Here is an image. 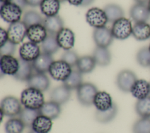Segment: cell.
Returning <instances> with one entry per match:
<instances>
[{
    "label": "cell",
    "mask_w": 150,
    "mask_h": 133,
    "mask_svg": "<svg viewBox=\"0 0 150 133\" xmlns=\"http://www.w3.org/2000/svg\"><path fill=\"white\" fill-rule=\"evenodd\" d=\"M19 67V59L13 55H1L0 70L1 74L4 75L14 76Z\"/></svg>",
    "instance_id": "7c38bea8"
},
{
    "label": "cell",
    "mask_w": 150,
    "mask_h": 133,
    "mask_svg": "<svg viewBox=\"0 0 150 133\" xmlns=\"http://www.w3.org/2000/svg\"><path fill=\"white\" fill-rule=\"evenodd\" d=\"M148 48H149V50H150V44H149V46H148Z\"/></svg>",
    "instance_id": "816d5d0a"
},
{
    "label": "cell",
    "mask_w": 150,
    "mask_h": 133,
    "mask_svg": "<svg viewBox=\"0 0 150 133\" xmlns=\"http://www.w3.org/2000/svg\"><path fill=\"white\" fill-rule=\"evenodd\" d=\"M16 50V44L8 40L4 45L1 46V55H13Z\"/></svg>",
    "instance_id": "ab89813d"
},
{
    "label": "cell",
    "mask_w": 150,
    "mask_h": 133,
    "mask_svg": "<svg viewBox=\"0 0 150 133\" xmlns=\"http://www.w3.org/2000/svg\"><path fill=\"white\" fill-rule=\"evenodd\" d=\"M22 22L28 27L35 24H43V19L37 11L29 10L24 13L22 17Z\"/></svg>",
    "instance_id": "d590c367"
},
{
    "label": "cell",
    "mask_w": 150,
    "mask_h": 133,
    "mask_svg": "<svg viewBox=\"0 0 150 133\" xmlns=\"http://www.w3.org/2000/svg\"><path fill=\"white\" fill-rule=\"evenodd\" d=\"M54 61L52 55L41 52L39 57L32 62L33 69L36 72L46 74L48 72L52 63Z\"/></svg>",
    "instance_id": "ffe728a7"
},
{
    "label": "cell",
    "mask_w": 150,
    "mask_h": 133,
    "mask_svg": "<svg viewBox=\"0 0 150 133\" xmlns=\"http://www.w3.org/2000/svg\"><path fill=\"white\" fill-rule=\"evenodd\" d=\"M52 120L39 114L34 120L31 129L37 133H49L52 128Z\"/></svg>",
    "instance_id": "d4e9b609"
},
{
    "label": "cell",
    "mask_w": 150,
    "mask_h": 133,
    "mask_svg": "<svg viewBox=\"0 0 150 133\" xmlns=\"http://www.w3.org/2000/svg\"><path fill=\"white\" fill-rule=\"evenodd\" d=\"M147 6H148V9H149V12H150V0H149V1L148 2V3H147Z\"/></svg>",
    "instance_id": "c3c4849f"
},
{
    "label": "cell",
    "mask_w": 150,
    "mask_h": 133,
    "mask_svg": "<svg viewBox=\"0 0 150 133\" xmlns=\"http://www.w3.org/2000/svg\"><path fill=\"white\" fill-rule=\"evenodd\" d=\"M28 27L22 21L9 24L7 29L8 40L15 44L22 43L26 36Z\"/></svg>",
    "instance_id": "9c48e42d"
},
{
    "label": "cell",
    "mask_w": 150,
    "mask_h": 133,
    "mask_svg": "<svg viewBox=\"0 0 150 133\" xmlns=\"http://www.w3.org/2000/svg\"><path fill=\"white\" fill-rule=\"evenodd\" d=\"M60 48L64 51L71 50L75 43V34L69 28L63 27L56 35Z\"/></svg>",
    "instance_id": "5bb4252c"
},
{
    "label": "cell",
    "mask_w": 150,
    "mask_h": 133,
    "mask_svg": "<svg viewBox=\"0 0 150 133\" xmlns=\"http://www.w3.org/2000/svg\"><path fill=\"white\" fill-rule=\"evenodd\" d=\"M40 48L38 44L31 41L24 43L19 50V58L32 62L40 54Z\"/></svg>",
    "instance_id": "8fae6325"
},
{
    "label": "cell",
    "mask_w": 150,
    "mask_h": 133,
    "mask_svg": "<svg viewBox=\"0 0 150 133\" xmlns=\"http://www.w3.org/2000/svg\"><path fill=\"white\" fill-rule=\"evenodd\" d=\"M20 100L23 107L32 110H39L45 102L43 92L30 87L22 92Z\"/></svg>",
    "instance_id": "6da1fadb"
},
{
    "label": "cell",
    "mask_w": 150,
    "mask_h": 133,
    "mask_svg": "<svg viewBox=\"0 0 150 133\" xmlns=\"http://www.w3.org/2000/svg\"><path fill=\"white\" fill-rule=\"evenodd\" d=\"M93 38L96 46L107 48L112 44L114 38L111 29L105 26L94 29Z\"/></svg>",
    "instance_id": "30bf717a"
},
{
    "label": "cell",
    "mask_w": 150,
    "mask_h": 133,
    "mask_svg": "<svg viewBox=\"0 0 150 133\" xmlns=\"http://www.w3.org/2000/svg\"><path fill=\"white\" fill-rule=\"evenodd\" d=\"M70 5L76 6H81L83 0H66Z\"/></svg>",
    "instance_id": "ee69618b"
},
{
    "label": "cell",
    "mask_w": 150,
    "mask_h": 133,
    "mask_svg": "<svg viewBox=\"0 0 150 133\" xmlns=\"http://www.w3.org/2000/svg\"><path fill=\"white\" fill-rule=\"evenodd\" d=\"M94 0H83V2L81 6L86 7V6H89V5H90L94 2Z\"/></svg>",
    "instance_id": "f6af8a7d"
},
{
    "label": "cell",
    "mask_w": 150,
    "mask_h": 133,
    "mask_svg": "<svg viewBox=\"0 0 150 133\" xmlns=\"http://www.w3.org/2000/svg\"><path fill=\"white\" fill-rule=\"evenodd\" d=\"M25 127L19 118L11 117L5 123V131L6 133H22Z\"/></svg>",
    "instance_id": "e575fe53"
},
{
    "label": "cell",
    "mask_w": 150,
    "mask_h": 133,
    "mask_svg": "<svg viewBox=\"0 0 150 133\" xmlns=\"http://www.w3.org/2000/svg\"><path fill=\"white\" fill-rule=\"evenodd\" d=\"M79 71L73 70L69 77L63 82V85L70 90L77 89L83 83V76Z\"/></svg>",
    "instance_id": "1f68e13d"
},
{
    "label": "cell",
    "mask_w": 150,
    "mask_h": 133,
    "mask_svg": "<svg viewBox=\"0 0 150 133\" xmlns=\"http://www.w3.org/2000/svg\"><path fill=\"white\" fill-rule=\"evenodd\" d=\"M28 133H37V132H35L33 130H32V129H30V131H29Z\"/></svg>",
    "instance_id": "681fc988"
},
{
    "label": "cell",
    "mask_w": 150,
    "mask_h": 133,
    "mask_svg": "<svg viewBox=\"0 0 150 133\" xmlns=\"http://www.w3.org/2000/svg\"><path fill=\"white\" fill-rule=\"evenodd\" d=\"M22 9L12 2L1 4L0 16L2 19L9 24L20 21Z\"/></svg>",
    "instance_id": "3957f363"
},
{
    "label": "cell",
    "mask_w": 150,
    "mask_h": 133,
    "mask_svg": "<svg viewBox=\"0 0 150 133\" xmlns=\"http://www.w3.org/2000/svg\"><path fill=\"white\" fill-rule=\"evenodd\" d=\"M114 103L111 95L105 91H98L93 101V105L96 110L100 111L111 108Z\"/></svg>",
    "instance_id": "e0dca14e"
},
{
    "label": "cell",
    "mask_w": 150,
    "mask_h": 133,
    "mask_svg": "<svg viewBox=\"0 0 150 133\" xmlns=\"http://www.w3.org/2000/svg\"><path fill=\"white\" fill-rule=\"evenodd\" d=\"M60 2H64V1H66V0H59Z\"/></svg>",
    "instance_id": "f907efd6"
},
{
    "label": "cell",
    "mask_w": 150,
    "mask_h": 133,
    "mask_svg": "<svg viewBox=\"0 0 150 133\" xmlns=\"http://www.w3.org/2000/svg\"><path fill=\"white\" fill-rule=\"evenodd\" d=\"M11 1H12V0H0V2H1V4L9 2H11Z\"/></svg>",
    "instance_id": "7dc6e473"
},
{
    "label": "cell",
    "mask_w": 150,
    "mask_h": 133,
    "mask_svg": "<svg viewBox=\"0 0 150 133\" xmlns=\"http://www.w3.org/2000/svg\"><path fill=\"white\" fill-rule=\"evenodd\" d=\"M137 79V76L134 71L125 69L118 72L116 77L115 83L120 90L124 93H129Z\"/></svg>",
    "instance_id": "52a82bcc"
},
{
    "label": "cell",
    "mask_w": 150,
    "mask_h": 133,
    "mask_svg": "<svg viewBox=\"0 0 150 133\" xmlns=\"http://www.w3.org/2000/svg\"><path fill=\"white\" fill-rule=\"evenodd\" d=\"M130 18L135 22H147L150 19V12L147 4L135 3L129 9Z\"/></svg>",
    "instance_id": "4fadbf2b"
},
{
    "label": "cell",
    "mask_w": 150,
    "mask_h": 133,
    "mask_svg": "<svg viewBox=\"0 0 150 133\" xmlns=\"http://www.w3.org/2000/svg\"><path fill=\"white\" fill-rule=\"evenodd\" d=\"M27 5L36 7L38 6H40V3L42 2V0H25Z\"/></svg>",
    "instance_id": "b9f144b4"
},
{
    "label": "cell",
    "mask_w": 150,
    "mask_h": 133,
    "mask_svg": "<svg viewBox=\"0 0 150 133\" xmlns=\"http://www.w3.org/2000/svg\"><path fill=\"white\" fill-rule=\"evenodd\" d=\"M135 111L140 117H150V95L137 100L135 104Z\"/></svg>",
    "instance_id": "836d02e7"
},
{
    "label": "cell",
    "mask_w": 150,
    "mask_h": 133,
    "mask_svg": "<svg viewBox=\"0 0 150 133\" xmlns=\"http://www.w3.org/2000/svg\"><path fill=\"white\" fill-rule=\"evenodd\" d=\"M136 3H142V4H147L149 0H134Z\"/></svg>",
    "instance_id": "bcb514c9"
},
{
    "label": "cell",
    "mask_w": 150,
    "mask_h": 133,
    "mask_svg": "<svg viewBox=\"0 0 150 133\" xmlns=\"http://www.w3.org/2000/svg\"><path fill=\"white\" fill-rule=\"evenodd\" d=\"M40 114L51 120L56 119L59 117L62 112L61 106L52 100L45 102L42 107L39 109Z\"/></svg>",
    "instance_id": "603a6c76"
},
{
    "label": "cell",
    "mask_w": 150,
    "mask_h": 133,
    "mask_svg": "<svg viewBox=\"0 0 150 133\" xmlns=\"http://www.w3.org/2000/svg\"><path fill=\"white\" fill-rule=\"evenodd\" d=\"M108 22L113 23L118 19L124 17V10L122 8L116 4H109L104 8Z\"/></svg>",
    "instance_id": "83f0119b"
},
{
    "label": "cell",
    "mask_w": 150,
    "mask_h": 133,
    "mask_svg": "<svg viewBox=\"0 0 150 133\" xmlns=\"http://www.w3.org/2000/svg\"><path fill=\"white\" fill-rule=\"evenodd\" d=\"M136 61L139 65L144 68L150 66V50L148 47H143L136 54Z\"/></svg>",
    "instance_id": "74e56055"
},
{
    "label": "cell",
    "mask_w": 150,
    "mask_h": 133,
    "mask_svg": "<svg viewBox=\"0 0 150 133\" xmlns=\"http://www.w3.org/2000/svg\"><path fill=\"white\" fill-rule=\"evenodd\" d=\"M86 20L87 23L94 29L104 27L108 22L104 9L97 7L91 8L87 10Z\"/></svg>",
    "instance_id": "ba28073f"
},
{
    "label": "cell",
    "mask_w": 150,
    "mask_h": 133,
    "mask_svg": "<svg viewBox=\"0 0 150 133\" xmlns=\"http://www.w3.org/2000/svg\"><path fill=\"white\" fill-rule=\"evenodd\" d=\"M71 97V90L64 85L53 88L50 93V100L60 106L67 103Z\"/></svg>",
    "instance_id": "d6986e66"
},
{
    "label": "cell",
    "mask_w": 150,
    "mask_h": 133,
    "mask_svg": "<svg viewBox=\"0 0 150 133\" xmlns=\"http://www.w3.org/2000/svg\"><path fill=\"white\" fill-rule=\"evenodd\" d=\"M41 48L43 52L53 55L59 49L56 35L48 34L47 36L41 43Z\"/></svg>",
    "instance_id": "4dcf8cb0"
},
{
    "label": "cell",
    "mask_w": 150,
    "mask_h": 133,
    "mask_svg": "<svg viewBox=\"0 0 150 133\" xmlns=\"http://www.w3.org/2000/svg\"><path fill=\"white\" fill-rule=\"evenodd\" d=\"M11 2L20 6L22 9H23L27 5L25 0H12Z\"/></svg>",
    "instance_id": "7bdbcfd3"
},
{
    "label": "cell",
    "mask_w": 150,
    "mask_h": 133,
    "mask_svg": "<svg viewBox=\"0 0 150 133\" xmlns=\"http://www.w3.org/2000/svg\"><path fill=\"white\" fill-rule=\"evenodd\" d=\"M132 133H150V117H140L132 125Z\"/></svg>",
    "instance_id": "8d00e7d4"
},
{
    "label": "cell",
    "mask_w": 150,
    "mask_h": 133,
    "mask_svg": "<svg viewBox=\"0 0 150 133\" xmlns=\"http://www.w3.org/2000/svg\"><path fill=\"white\" fill-rule=\"evenodd\" d=\"M92 56L96 64L100 66H108L111 61V52L107 47L96 46Z\"/></svg>",
    "instance_id": "cb8c5ba5"
},
{
    "label": "cell",
    "mask_w": 150,
    "mask_h": 133,
    "mask_svg": "<svg viewBox=\"0 0 150 133\" xmlns=\"http://www.w3.org/2000/svg\"><path fill=\"white\" fill-rule=\"evenodd\" d=\"M71 66L62 60L54 61L49 69L48 73L53 79L64 82L72 72Z\"/></svg>",
    "instance_id": "8992f818"
},
{
    "label": "cell",
    "mask_w": 150,
    "mask_h": 133,
    "mask_svg": "<svg viewBox=\"0 0 150 133\" xmlns=\"http://www.w3.org/2000/svg\"><path fill=\"white\" fill-rule=\"evenodd\" d=\"M132 36L137 41H143L150 38V24L147 22H137L132 26Z\"/></svg>",
    "instance_id": "7402d4cb"
},
{
    "label": "cell",
    "mask_w": 150,
    "mask_h": 133,
    "mask_svg": "<svg viewBox=\"0 0 150 133\" xmlns=\"http://www.w3.org/2000/svg\"><path fill=\"white\" fill-rule=\"evenodd\" d=\"M79 57L77 52L72 50H66L63 53L61 60L66 62L71 67L76 66Z\"/></svg>",
    "instance_id": "f35d334b"
},
{
    "label": "cell",
    "mask_w": 150,
    "mask_h": 133,
    "mask_svg": "<svg viewBox=\"0 0 150 133\" xmlns=\"http://www.w3.org/2000/svg\"><path fill=\"white\" fill-rule=\"evenodd\" d=\"M130 93L137 100L150 95V82L143 79H138L132 85Z\"/></svg>",
    "instance_id": "ac0fdd59"
},
{
    "label": "cell",
    "mask_w": 150,
    "mask_h": 133,
    "mask_svg": "<svg viewBox=\"0 0 150 133\" xmlns=\"http://www.w3.org/2000/svg\"><path fill=\"white\" fill-rule=\"evenodd\" d=\"M42 13L46 17L57 15L60 8V2L59 0H42L40 4Z\"/></svg>",
    "instance_id": "4316f807"
},
{
    "label": "cell",
    "mask_w": 150,
    "mask_h": 133,
    "mask_svg": "<svg viewBox=\"0 0 150 133\" xmlns=\"http://www.w3.org/2000/svg\"><path fill=\"white\" fill-rule=\"evenodd\" d=\"M118 113V107L114 103L112 107L104 111L96 110L95 113V119L100 123L105 124L112 121Z\"/></svg>",
    "instance_id": "f546056e"
},
{
    "label": "cell",
    "mask_w": 150,
    "mask_h": 133,
    "mask_svg": "<svg viewBox=\"0 0 150 133\" xmlns=\"http://www.w3.org/2000/svg\"><path fill=\"white\" fill-rule=\"evenodd\" d=\"M77 98L83 106L90 107L93 105V101L98 92L96 86L90 82H83L76 89Z\"/></svg>",
    "instance_id": "7a4b0ae2"
},
{
    "label": "cell",
    "mask_w": 150,
    "mask_h": 133,
    "mask_svg": "<svg viewBox=\"0 0 150 133\" xmlns=\"http://www.w3.org/2000/svg\"><path fill=\"white\" fill-rule=\"evenodd\" d=\"M39 114H40L39 110H32L23 107L19 114V118L24 123L26 127L31 128L34 120Z\"/></svg>",
    "instance_id": "d6a6232c"
},
{
    "label": "cell",
    "mask_w": 150,
    "mask_h": 133,
    "mask_svg": "<svg viewBox=\"0 0 150 133\" xmlns=\"http://www.w3.org/2000/svg\"><path fill=\"white\" fill-rule=\"evenodd\" d=\"M48 33L43 24H38L28 27L26 37L29 41L36 44L42 43L47 36Z\"/></svg>",
    "instance_id": "2e32d148"
},
{
    "label": "cell",
    "mask_w": 150,
    "mask_h": 133,
    "mask_svg": "<svg viewBox=\"0 0 150 133\" xmlns=\"http://www.w3.org/2000/svg\"><path fill=\"white\" fill-rule=\"evenodd\" d=\"M96 65L93 56L83 55L79 57L76 67L81 74H89L94 70Z\"/></svg>",
    "instance_id": "f1b7e54d"
},
{
    "label": "cell",
    "mask_w": 150,
    "mask_h": 133,
    "mask_svg": "<svg viewBox=\"0 0 150 133\" xmlns=\"http://www.w3.org/2000/svg\"><path fill=\"white\" fill-rule=\"evenodd\" d=\"M19 67L13 78L19 81L27 82L32 75L33 70H34L32 62L24 61L21 58H19Z\"/></svg>",
    "instance_id": "484cf974"
},
{
    "label": "cell",
    "mask_w": 150,
    "mask_h": 133,
    "mask_svg": "<svg viewBox=\"0 0 150 133\" xmlns=\"http://www.w3.org/2000/svg\"><path fill=\"white\" fill-rule=\"evenodd\" d=\"M28 87L38 89L42 92L47 90L50 87V82L48 76L45 74H33L27 81Z\"/></svg>",
    "instance_id": "9a60e30c"
},
{
    "label": "cell",
    "mask_w": 150,
    "mask_h": 133,
    "mask_svg": "<svg viewBox=\"0 0 150 133\" xmlns=\"http://www.w3.org/2000/svg\"><path fill=\"white\" fill-rule=\"evenodd\" d=\"M1 112L5 116L9 117H15L19 116L22 109V105L20 99L13 96H7L1 102Z\"/></svg>",
    "instance_id": "5b68a950"
},
{
    "label": "cell",
    "mask_w": 150,
    "mask_h": 133,
    "mask_svg": "<svg viewBox=\"0 0 150 133\" xmlns=\"http://www.w3.org/2000/svg\"><path fill=\"white\" fill-rule=\"evenodd\" d=\"M43 24L46 28L48 34L56 35L57 33L64 27V22L58 15L46 17L43 19Z\"/></svg>",
    "instance_id": "44dd1931"
},
{
    "label": "cell",
    "mask_w": 150,
    "mask_h": 133,
    "mask_svg": "<svg viewBox=\"0 0 150 133\" xmlns=\"http://www.w3.org/2000/svg\"><path fill=\"white\" fill-rule=\"evenodd\" d=\"M8 41V36L7 30L2 27L0 28V43L1 46L4 45L6 41Z\"/></svg>",
    "instance_id": "60d3db41"
},
{
    "label": "cell",
    "mask_w": 150,
    "mask_h": 133,
    "mask_svg": "<svg viewBox=\"0 0 150 133\" xmlns=\"http://www.w3.org/2000/svg\"><path fill=\"white\" fill-rule=\"evenodd\" d=\"M132 24L131 20L125 17L112 23L111 30L114 38L123 40L132 35Z\"/></svg>",
    "instance_id": "277c9868"
}]
</instances>
